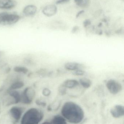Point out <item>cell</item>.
<instances>
[{
    "label": "cell",
    "mask_w": 124,
    "mask_h": 124,
    "mask_svg": "<svg viewBox=\"0 0 124 124\" xmlns=\"http://www.w3.org/2000/svg\"><path fill=\"white\" fill-rule=\"evenodd\" d=\"M84 12V11L83 10H82V11H80L78 13H77V14L76 15V18H78V17L82 14H83Z\"/></svg>",
    "instance_id": "22"
},
{
    "label": "cell",
    "mask_w": 124,
    "mask_h": 124,
    "mask_svg": "<svg viewBox=\"0 0 124 124\" xmlns=\"http://www.w3.org/2000/svg\"><path fill=\"white\" fill-rule=\"evenodd\" d=\"M57 12V8L55 5L49 4L44 7L42 10L43 14L49 17L55 15Z\"/></svg>",
    "instance_id": "9"
},
{
    "label": "cell",
    "mask_w": 124,
    "mask_h": 124,
    "mask_svg": "<svg viewBox=\"0 0 124 124\" xmlns=\"http://www.w3.org/2000/svg\"><path fill=\"white\" fill-rule=\"evenodd\" d=\"M41 124H51V122H49L46 121L45 122H43Z\"/></svg>",
    "instance_id": "24"
},
{
    "label": "cell",
    "mask_w": 124,
    "mask_h": 124,
    "mask_svg": "<svg viewBox=\"0 0 124 124\" xmlns=\"http://www.w3.org/2000/svg\"><path fill=\"white\" fill-rule=\"evenodd\" d=\"M76 4L82 8L88 7L90 3V0H74Z\"/></svg>",
    "instance_id": "17"
},
{
    "label": "cell",
    "mask_w": 124,
    "mask_h": 124,
    "mask_svg": "<svg viewBox=\"0 0 124 124\" xmlns=\"http://www.w3.org/2000/svg\"><path fill=\"white\" fill-rule=\"evenodd\" d=\"M110 113L111 116L115 118L122 117L124 115V106L121 105H116L111 109Z\"/></svg>",
    "instance_id": "8"
},
{
    "label": "cell",
    "mask_w": 124,
    "mask_h": 124,
    "mask_svg": "<svg viewBox=\"0 0 124 124\" xmlns=\"http://www.w3.org/2000/svg\"><path fill=\"white\" fill-rule=\"evenodd\" d=\"M37 7L33 4H29L25 6L23 9V14L27 17H33L37 13Z\"/></svg>",
    "instance_id": "7"
},
{
    "label": "cell",
    "mask_w": 124,
    "mask_h": 124,
    "mask_svg": "<svg viewBox=\"0 0 124 124\" xmlns=\"http://www.w3.org/2000/svg\"><path fill=\"white\" fill-rule=\"evenodd\" d=\"M91 22L89 19H86L84 22V26L85 27H87L88 25L91 24Z\"/></svg>",
    "instance_id": "21"
},
{
    "label": "cell",
    "mask_w": 124,
    "mask_h": 124,
    "mask_svg": "<svg viewBox=\"0 0 124 124\" xmlns=\"http://www.w3.org/2000/svg\"><path fill=\"white\" fill-rule=\"evenodd\" d=\"M51 122L52 124H67L66 120L62 116L59 115L55 116Z\"/></svg>",
    "instance_id": "14"
},
{
    "label": "cell",
    "mask_w": 124,
    "mask_h": 124,
    "mask_svg": "<svg viewBox=\"0 0 124 124\" xmlns=\"http://www.w3.org/2000/svg\"><path fill=\"white\" fill-rule=\"evenodd\" d=\"M4 52L2 51H0V57H1L3 56L4 54Z\"/></svg>",
    "instance_id": "23"
},
{
    "label": "cell",
    "mask_w": 124,
    "mask_h": 124,
    "mask_svg": "<svg viewBox=\"0 0 124 124\" xmlns=\"http://www.w3.org/2000/svg\"><path fill=\"white\" fill-rule=\"evenodd\" d=\"M62 116L70 123L78 124L83 121L84 112L81 107L71 101L66 102L61 109Z\"/></svg>",
    "instance_id": "1"
},
{
    "label": "cell",
    "mask_w": 124,
    "mask_h": 124,
    "mask_svg": "<svg viewBox=\"0 0 124 124\" xmlns=\"http://www.w3.org/2000/svg\"><path fill=\"white\" fill-rule=\"evenodd\" d=\"M17 2L16 0H0V9L11 10L16 7Z\"/></svg>",
    "instance_id": "6"
},
{
    "label": "cell",
    "mask_w": 124,
    "mask_h": 124,
    "mask_svg": "<svg viewBox=\"0 0 124 124\" xmlns=\"http://www.w3.org/2000/svg\"><path fill=\"white\" fill-rule=\"evenodd\" d=\"M70 0H58L56 1V4H62L65 3H67L70 1Z\"/></svg>",
    "instance_id": "20"
},
{
    "label": "cell",
    "mask_w": 124,
    "mask_h": 124,
    "mask_svg": "<svg viewBox=\"0 0 124 124\" xmlns=\"http://www.w3.org/2000/svg\"><path fill=\"white\" fill-rule=\"evenodd\" d=\"M78 81L79 84L85 88H89L92 85L91 81L87 78H82Z\"/></svg>",
    "instance_id": "16"
},
{
    "label": "cell",
    "mask_w": 124,
    "mask_h": 124,
    "mask_svg": "<svg viewBox=\"0 0 124 124\" xmlns=\"http://www.w3.org/2000/svg\"><path fill=\"white\" fill-rule=\"evenodd\" d=\"M22 113V108L19 107H12L9 110L10 116L16 121H19L21 119Z\"/></svg>",
    "instance_id": "10"
},
{
    "label": "cell",
    "mask_w": 124,
    "mask_h": 124,
    "mask_svg": "<svg viewBox=\"0 0 124 124\" xmlns=\"http://www.w3.org/2000/svg\"><path fill=\"white\" fill-rule=\"evenodd\" d=\"M82 65L76 62H69L66 63L65 65V68L67 70L70 71L76 70L81 69Z\"/></svg>",
    "instance_id": "12"
},
{
    "label": "cell",
    "mask_w": 124,
    "mask_h": 124,
    "mask_svg": "<svg viewBox=\"0 0 124 124\" xmlns=\"http://www.w3.org/2000/svg\"><path fill=\"white\" fill-rule=\"evenodd\" d=\"M79 85L78 81L74 79H67L63 84V85L66 88L68 89H73Z\"/></svg>",
    "instance_id": "13"
},
{
    "label": "cell",
    "mask_w": 124,
    "mask_h": 124,
    "mask_svg": "<svg viewBox=\"0 0 124 124\" xmlns=\"http://www.w3.org/2000/svg\"><path fill=\"white\" fill-rule=\"evenodd\" d=\"M84 73L85 71L82 69H77L76 70L74 71L73 72V74L77 76H82L84 75Z\"/></svg>",
    "instance_id": "18"
},
{
    "label": "cell",
    "mask_w": 124,
    "mask_h": 124,
    "mask_svg": "<svg viewBox=\"0 0 124 124\" xmlns=\"http://www.w3.org/2000/svg\"><path fill=\"white\" fill-rule=\"evenodd\" d=\"M15 72L18 74H26L29 72V70L26 67L20 66H15L13 68Z\"/></svg>",
    "instance_id": "15"
},
{
    "label": "cell",
    "mask_w": 124,
    "mask_h": 124,
    "mask_svg": "<svg viewBox=\"0 0 124 124\" xmlns=\"http://www.w3.org/2000/svg\"><path fill=\"white\" fill-rule=\"evenodd\" d=\"M106 87L111 93L116 94L121 92L122 89L121 84L114 79H110L106 83Z\"/></svg>",
    "instance_id": "5"
},
{
    "label": "cell",
    "mask_w": 124,
    "mask_h": 124,
    "mask_svg": "<svg viewBox=\"0 0 124 124\" xmlns=\"http://www.w3.org/2000/svg\"><path fill=\"white\" fill-rule=\"evenodd\" d=\"M42 94L45 97L49 96L51 94V91L49 89L47 88H44L42 90Z\"/></svg>",
    "instance_id": "19"
},
{
    "label": "cell",
    "mask_w": 124,
    "mask_h": 124,
    "mask_svg": "<svg viewBox=\"0 0 124 124\" xmlns=\"http://www.w3.org/2000/svg\"><path fill=\"white\" fill-rule=\"evenodd\" d=\"M25 86V83L23 81L18 80L11 83L8 90H18L22 89Z\"/></svg>",
    "instance_id": "11"
},
{
    "label": "cell",
    "mask_w": 124,
    "mask_h": 124,
    "mask_svg": "<svg viewBox=\"0 0 124 124\" xmlns=\"http://www.w3.org/2000/svg\"><path fill=\"white\" fill-rule=\"evenodd\" d=\"M43 117V114L41 111L36 108H30L23 116L20 124H39Z\"/></svg>",
    "instance_id": "2"
},
{
    "label": "cell",
    "mask_w": 124,
    "mask_h": 124,
    "mask_svg": "<svg viewBox=\"0 0 124 124\" xmlns=\"http://www.w3.org/2000/svg\"><path fill=\"white\" fill-rule=\"evenodd\" d=\"M35 91L32 87H28L24 89L21 93L20 102L25 104L31 103L35 96Z\"/></svg>",
    "instance_id": "4"
},
{
    "label": "cell",
    "mask_w": 124,
    "mask_h": 124,
    "mask_svg": "<svg viewBox=\"0 0 124 124\" xmlns=\"http://www.w3.org/2000/svg\"><path fill=\"white\" fill-rule=\"evenodd\" d=\"M20 19V16L17 14L7 12H0V26L13 25Z\"/></svg>",
    "instance_id": "3"
}]
</instances>
